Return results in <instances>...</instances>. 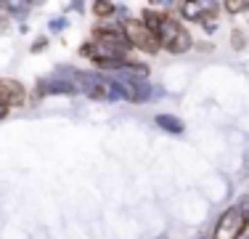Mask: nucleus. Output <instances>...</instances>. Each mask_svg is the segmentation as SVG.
I'll return each mask as SVG.
<instances>
[{"label":"nucleus","instance_id":"nucleus-5","mask_svg":"<svg viewBox=\"0 0 249 239\" xmlns=\"http://www.w3.org/2000/svg\"><path fill=\"white\" fill-rule=\"evenodd\" d=\"M154 122H157L164 133H173V136H180L183 130H186V122H183L180 117H175V115H157Z\"/></svg>","mask_w":249,"mask_h":239},{"label":"nucleus","instance_id":"nucleus-8","mask_svg":"<svg viewBox=\"0 0 249 239\" xmlns=\"http://www.w3.org/2000/svg\"><path fill=\"white\" fill-rule=\"evenodd\" d=\"M67 16H58V19H53L51 24H48V29H51V32H64V29H67Z\"/></svg>","mask_w":249,"mask_h":239},{"label":"nucleus","instance_id":"nucleus-7","mask_svg":"<svg viewBox=\"0 0 249 239\" xmlns=\"http://www.w3.org/2000/svg\"><path fill=\"white\" fill-rule=\"evenodd\" d=\"M231 45H233L236 51H241V48L247 45V43H244V32H239V29H233V32H231Z\"/></svg>","mask_w":249,"mask_h":239},{"label":"nucleus","instance_id":"nucleus-1","mask_svg":"<svg viewBox=\"0 0 249 239\" xmlns=\"http://www.w3.org/2000/svg\"><path fill=\"white\" fill-rule=\"evenodd\" d=\"M157 40L162 45V53H170V56H186L188 51H194V35L180 21V16L173 14H162L157 27Z\"/></svg>","mask_w":249,"mask_h":239},{"label":"nucleus","instance_id":"nucleus-3","mask_svg":"<svg viewBox=\"0 0 249 239\" xmlns=\"http://www.w3.org/2000/svg\"><path fill=\"white\" fill-rule=\"evenodd\" d=\"M247 229H249V223H247L244 213L236 205H231L220 213V218H217V223H215L210 237L212 239H244Z\"/></svg>","mask_w":249,"mask_h":239},{"label":"nucleus","instance_id":"nucleus-11","mask_svg":"<svg viewBox=\"0 0 249 239\" xmlns=\"http://www.w3.org/2000/svg\"><path fill=\"white\" fill-rule=\"evenodd\" d=\"M244 16H247V24H249V8H247V14H244Z\"/></svg>","mask_w":249,"mask_h":239},{"label":"nucleus","instance_id":"nucleus-2","mask_svg":"<svg viewBox=\"0 0 249 239\" xmlns=\"http://www.w3.org/2000/svg\"><path fill=\"white\" fill-rule=\"evenodd\" d=\"M117 21H120L124 38H127V43L135 53H143V56H157V53H162V45H159L157 35L141 21V16H124V19H117Z\"/></svg>","mask_w":249,"mask_h":239},{"label":"nucleus","instance_id":"nucleus-9","mask_svg":"<svg viewBox=\"0 0 249 239\" xmlns=\"http://www.w3.org/2000/svg\"><path fill=\"white\" fill-rule=\"evenodd\" d=\"M48 48V38H40L37 43H32V53H37V51H45Z\"/></svg>","mask_w":249,"mask_h":239},{"label":"nucleus","instance_id":"nucleus-10","mask_svg":"<svg viewBox=\"0 0 249 239\" xmlns=\"http://www.w3.org/2000/svg\"><path fill=\"white\" fill-rule=\"evenodd\" d=\"M8 112H11V109L3 104V101H0V120H5V117H8Z\"/></svg>","mask_w":249,"mask_h":239},{"label":"nucleus","instance_id":"nucleus-6","mask_svg":"<svg viewBox=\"0 0 249 239\" xmlns=\"http://www.w3.org/2000/svg\"><path fill=\"white\" fill-rule=\"evenodd\" d=\"M220 8L225 11V14H231V16H239V14H247L249 3H236V0H228V3H220Z\"/></svg>","mask_w":249,"mask_h":239},{"label":"nucleus","instance_id":"nucleus-4","mask_svg":"<svg viewBox=\"0 0 249 239\" xmlns=\"http://www.w3.org/2000/svg\"><path fill=\"white\" fill-rule=\"evenodd\" d=\"M27 99H29V93L19 80H14V77H0V101H3L8 109L24 106Z\"/></svg>","mask_w":249,"mask_h":239},{"label":"nucleus","instance_id":"nucleus-12","mask_svg":"<svg viewBox=\"0 0 249 239\" xmlns=\"http://www.w3.org/2000/svg\"><path fill=\"white\" fill-rule=\"evenodd\" d=\"M244 239H249V237H244Z\"/></svg>","mask_w":249,"mask_h":239}]
</instances>
